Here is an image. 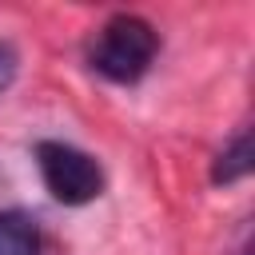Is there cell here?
Here are the masks:
<instances>
[{
    "label": "cell",
    "instance_id": "cell-1",
    "mask_svg": "<svg viewBox=\"0 0 255 255\" xmlns=\"http://www.w3.org/2000/svg\"><path fill=\"white\" fill-rule=\"evenodd\" d=\"M155 52H159V32L135 12H116L92 36L88 64L112 84H135L151 68Z\"/></svg>",
    "mask_w": 255,
    "mask_h": 255
},
{
    "label": "cell",
    "instance_id": "cell-3",
    "mask_svg": "<svg viewBox=\"0 0 255 255\" xmlns=\"http://www.w3.org/2000/svg\"><path fill=\"white\" fill-rule=\"evenodd\" d=\"M251 131L247 128H239L227 143H223V151L215 155V163H211V183L215 187H231V183H239V179H247L251 175Z\"/></svg>",
    "mask_w": 255,
    "mask_h": 255
},
{
    "label": "cell",
    "instance_id": "cell-2",
    "mask_svg": "<svg viewBox=\"0 0 255 255\" xmlns=\"http://www.w3.org/2000/svg\"><path fill=\"white\" fill-rule=\"evenodd\" d=\"M36 171L48 187V195L64 207H84L104 191V167L96 155H88L76 143L64 139H40L36 143Z\"/></svg>",
    "mask_w": 255,
    "mask_h": 255
},
{
    "label": "cell",
    "instance_id": "cell-4",
    "mask_svg": "<svg viewBox=\"0 0 255 255\" xmlns=\"http://www.w3.org/2000/svg\"><path fill=\"white\" fill-rule=\"evenodd\" d=\"M0 255H40V227L24 211H0Z\"/></svg>",
    "mask_w": 255,
    "mask_h": 255
},
{
    "label": "cell",
    "instance_id": "cell-6",
    "mask_svg": "<svg viewBox=\"0 0 255 255\" xmlns=\"http://www.w3.org/2000/svg\"><path fill=\"white\" fill-rule=\"evenodd\" d=\"M239 255H247V251H239Z\"/></svg>",
    "mask_w": 255,
    "mask_h": 255
},
{
    "label": "cell",
    "instance_id": "cell-5",
    "mask_svg": "<svg viewBox=\"0 0 255 255\" xmlns=\"http://www.w3.org/2000/svg\"><path fill=\"white\" fill-rule=\"evenodd\" d=\"M12 80H16V52L8 44H0V96L12 88Z\"/></svg>",
    "mask_w": 255,
    "mask_h": 255
}]
</instances>
